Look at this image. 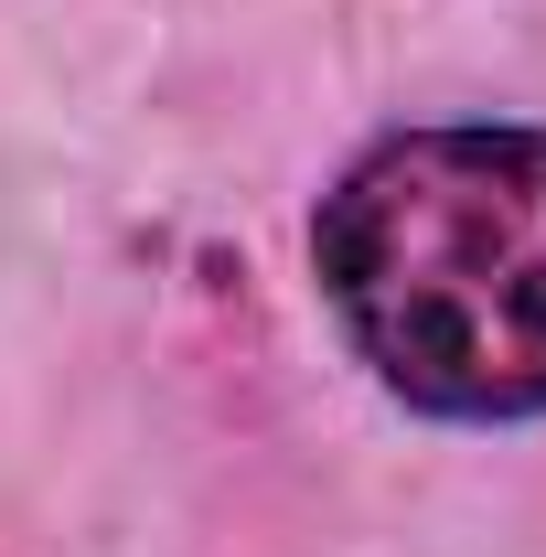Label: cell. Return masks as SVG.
Segmentation results:
<instances>
[{"label":"cell","instance_id":"6da1fadb","mask_svg":"<svg viewBox=\"0 0 546 557\" xmlns=\"http://www.w3.org/2000/svg\"><path fill=\"white\" fill-rule=\"evenodd\" d=\"M353 354L439 418L546 408V129H408L311 225Z\"/></svg>","mask_w":546,"mask_h":557}]
</instances>
